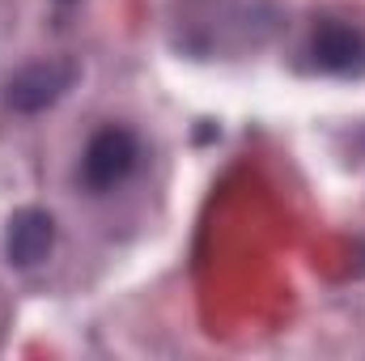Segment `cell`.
Segmentation results:
<instances>
[{
    "instance_id": "1",
    "label": "cell",
    "mask_w": 365,
    "mask_h": 361,
    "mask_svg": "<svg viewBox=\"0 0 365 361\" xmlns=\"http://www.w3.org/2000/svg\"><path fill=\"white\" fill-rule=\"evenodd\" d=\"M73 81H77V64H73L68 56H47V60H34V64L17 68V73L9 77L4 98H9L13 111L38 115V111L56 106L64 93L73 90Z\"/></svg>"
},
{
    "instance_id": "2",
    "label": "cell",
    "mask_w": 365,
    "mask_h": 361,
    "mask_svg": "<svg viewBox=\"0 0 365 361\" xmlns=\"http://www.w3.org/2000/svg\"><path fill=\"white\" fill-rule=\"evenodd\" d=\"M136 158H140V145L128 128H98L81 153V183L90 191H110L136 171Z\"/></svg>"
},
{
    "instance_id": "3",
    "label": "cell",
    "mask_w": 365,
    "mask_h": 361,
    "mask_svg": "<svg viewBox=\"0 0 365 361\" xmlns=\"http://www.w3.org/2000/svg\"><path fill=\"white\" fill-rule=\"evenodd\" d=\"M56 247V217L47 208H17L4 230V255L17 268H34Z\"/></svg>"
},
{
    "instance_id": "4",
    "label": "cell",
    "mask_w": 365,
    "mask_h": 361,
    "mask_svg": "<svg viewBox=\"0 0 365 361\" xmlns=\"http://www.w3.org/2000/svg\"><path fill=\"white\" fill-rule=\"evenodd\" d=\"M310 60L323 73H353L365 60V34L344 21H319L310 34Z\"/></svg>"
}]
</instances>
